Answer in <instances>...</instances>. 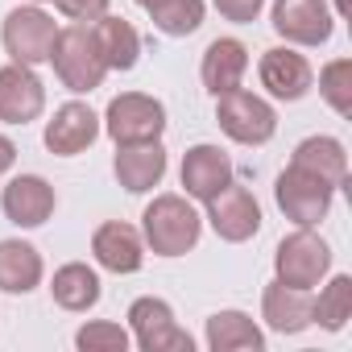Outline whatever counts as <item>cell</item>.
Returning a JSON list of instances; mask_svg holds the SVG:
<instances>
[{
    "label": "cell",
    "instance_id": "6",
    "mask_svg": "<svg viewBox=\"0 0 352 352\" xmlns=\"http://www.w3.org/2000/svg\"><path fill=\"white\" fill-rule=\"evenodd\" d=\"M129 336L141 352H191L195 340L187 327H179L174 307L157 294H141L129 307Z\"/></svg>",
    "mask_w": 352,
    "mask_h": 352
},
{
    "label": "cell",
    "instance_id": "26",
    "mask_svg": "<svg viewBox=\"0 0 352 352\" xmlns=\"http://www.w3.org/2000/svg\"><path fill=\"white\" fill-rule=\"evenodd\" d=\"M204 13H208L204 0H162V5L149 9V21L166 38H187L204 25Z\"/></svg>",
    "mask_w": 352,
    "mask_h": 352
},
{
    "label": "cell",
    "instance_id": "1",
    "mask_svg": "<svg viewBox=\"0 0 352 352\" xmlns=\"http://www.w3.org/2000/svg\"><path fill=\"white\" fill-rule=\"evenodd\" d=\"M141 236L153 257H183L204 236V216L187 195H153L141 212Z\"/></svg>",
    "mask_w": 352,
    "mask_h": 352
},
{
    "label": "cell",
    "instance_id": "11",
    "mask_svg": "<svg viewBox=\"0 0 352 352\" xmlns=\"http://www.w3.org/2000/svg\"><path fill=\"white\" fill-rule=\"evenodd\" d=\"M100 133H104L100 116H96L83 100H67V104L54 108V116L46 120L42 141H46V149H50L54 157H79L83 149L96 145Z\"/></svg>",
    "mask_w": 352,
    "mask_h": 352
},
{
    "label": "cell",
    "instance_id": "34",
    "mask_svg": "<svg viewBox=\"0 0 352 352\" xmlns=\"http://www.w3.org/2000/svg\"><path fill=\"white\" fill-rule=\"evenodd\" d=\"M34 5H50V0H34Z\"/></svg>",
    "mask_w": 352,
    "mask_h": 352
},
{
    "label": "cell",
    "instance_id": "16",
    "mask_svg": "<svg viewBox=\"0 0 352 352\" xmlns=\"http://www.w3.org/2000/svg\"><path fill=\"white\" fill-rule=\"evenodd\" d=\"M91 257L108 274H137L145 265V236L124 220H108L91 232Z\"/></svg>",
    "mask_w": 352,
    "mask_h": 352
},
{
    "label": "cell",
    "instance_id": "4",
    "mask_svg": "<svg viewBox=\"0 0 352 352\" xmlns=\"http://www.w3.org/2000/svg\"><path fill=\"white\" fill-rule=\"evenodd\" d=\"M216 124L236 141V145H265L278 133V112L265 96L249 87H232L216 96Z\"/></svg>",
    "mask_w": 352,
    "mask_h": 352
},
{
    "label": "cell",
    "instance_id": "3",
    "mask_svg": "<svg viewBox=\"0 0 352 352\" xmlns=\"http://www.w3.org/2000/svg\"><path fill=\"white\" fill-rule=\"evenodd\" d=\"M331 274V249L315 228H294L274 249V278L298 290H315Z\"/></svg>",
    "mask_w": 352,
    "mask_h": 352
},
{
    "label": "cell",
    "instance_id": "25",
    "mask_svg": "<svg viewBox=\"0 0 352 352\" xmlns=\"http://www.w3.org/2000/svg\"><path fill=\"white\" fill-rule=\"evenodd\" d=\"M348 319H352V278L336 274L311 302V323H319L323 331H344Z\"/></svg>",
    "mask_w": 352,
    "mask_h": 352
},
{
    "label": "cell",
    "instance_id": "28",
    "mask_svg": "<svg viewBox=\"0 0 352 352\" xmlns=\"http://www.w3.org/2000/svg\"><path fill=\"white\" fill-rule=\"evenodd\" d=\"M129 344H133L129 327H120L112 319H91L75 331V348H83V352H129Z\"/></svg>",
    "mask_w": 352,
    "mask_h": 352
},
{
    "label": "cell",
    "instance_id": "20",
    "mask_svg": "<svg viewBox=\"0 0 352 352\" xmlns=\"http://www.w3.org/2000/svg\"><path fill=\"white\" fill-rule=\"evenodd\" d=\"M290 166H298V170H307V174H315V179H323L327 187H344L348 183V153H344V145L336 141V137H307V141H298L294 145V157H290Z\"/></svg>",
    "mask_w": 352,
    "mask_h": 352
},
{
    "label": "cell",
    "instance_id": "19",
    "mask_svg": "<svg viewBox=\"0 0 352 352\" xmlns=\"http://www.w3.org/2000/svg\"><path fill=\"white\" fill-rule=\"evenodd\" d=\"M245 71H249V46L241 38H216L199 58V79L212 96H224V91L241 87Z\"/></svg>",
    "mask_w": 352,
    "mask_h": 352
},
{
    "label": "cell",
    "instance_id": "7",
    "mask_svg": "<svg viewBox=\"0 0 352 352\" xmlns=\"http://www.w3.org/2000/svg\"><path fill=\"white\" fill-rule=\"evenodd\" d=\"M104 133L116 145H137V141H162L166 133V104L145 96V91H120L108 112L100 116Z\"/></svg>",
    "mask_w": 352,
    "mask_h": 352
},
{
    "label": "cell",
    "instance_id": "15",
    "mask_svg": "<svg viewBox=\"0 0 352 352\" xmlns=\"http://www.w3.org/2000/svg\"><path fill=\"white\" fill-rule=\"evenodd\" d=\"M166 166H170V157H166L162 141L116 145V157H112V174H116V183H120L129 195H145V191L162 187Z\"/></svg>",
    "mask_w": 352,
    "mask_h": 352
},
{
    "label": "cell",
    "instance_id": "18",
    "mask_svg": "<svg viewBox=\"0 0 352 352\" xmlns=\"http://www.w3.org/2000/svg\"><path fill=\"white\" fill-rule=\"evenodd\" d=\"M311 302H315L311 290H298V286H286L274 278L261 290V319L278 336H298L311 327Z\"/></svg>",
    "mask_w": 352,
    "mask_h": 352
},
{
    "label": "cell",
    "instance_id": "5",
    "mask_svg": "<svg viewBox=\"0 0 352 352\" xmlns=\"http://www.w3.org/2000/svg\"><path fill=\"white\" fill-rule=\"evenodd\" d=\"M0 42H5V54L21 67H42L54 54L58 42V21L42 9V5H21L5 17L0 25Z\"/></svg>",
    "mask_w": 352,
    "mask_h": 352
},
{
    "label": "cell",
    "instance_id": "12",
    "mask_svg": "<svg viewBox=\"0 0 352 352\" xmlns=\"http://www.w3.org/2000/svg\"><path fill=\"white\" fill-rule=\"evenodd\" d=\"M0 208H5V220L17 224V228H42L54 216L58 195L42 174H17V179L0 191Z\"/></svg>",
    "mask_w": 352,
    "mask_h": 352
},
{
    "label": "cell",
    "instance_id": "21",
    "mask_svg": "<svg viewBox=\"0 0 352 352\" xmlns=\"http://www.w3.org/2000/svg\"><path fill=\"white\" fill-rule=\"evenodd\" d=\"M42 274L46 261L30 241H0V290L5 294H30L34 286H42Z\"/></svg>",
    "mask_w": 352,
    "mask_h": 352
},
{
    "label": "cell",
    "instance_id": "29",
    "mask_svg": "<svg viewBox=\"0 0 352 352\" xmlns=\"http://www.w3.org/2000/svg\"><path fill=\"white\" fill-rule=\"evenodd\" d=\"M54 5H58V13H63L67 21H75V25H91V21H100V17L108 13L112 0H54Z\"/></svg>",
    "mask_w": 352,
    "mask_h": 352
},
{
    "label": "cell",
    "instance_id": "32",
    "mask_svg": "<svg viewBox=\"0 0 352 352\" xmlns=\"http://www.w3.org/2000/svg\"><path fill=\"white\" fill-rule=\"evenodd\" d=\"M331 17H348V0H336V13Z\"/></svg>",
    "mask_w": 352,
    "mask_h": 352
},
{
    "label": "cell",
    "instance_id": "31",
    "mask_svg": "<svg viewBox=\"0 0 352 352\" xmlns=\"http://www.w3.org/2000/svg\"><path fill=\"white\" fill-rule=\"evenodd\" d=\"M13 162H17V145H13L5 133H0V174H9V170H13Z\"/></svg>",
    "mask_w": 352,
    "mask_h": 352
},
{
    "label": "cell",
    "instance_id": "2",
    "mask_svg": "<svg viewBox=\"0 0 352 352\" xmlns=\"http://www.w3.org/2000/svg\"><path fill=\"white\" fill-rule=\"evenodd\" d=\"M50 63H54L58 83H63L67 91H75V96L96 91V87L104 83V75H108L91 25H67V30H58V42H54Z\"/></svg>",
    "mask_w": 352,
    "mask_h": 352
},
{
    "label": "cell",
    "instance_id": "17",
    "mask_svg": "<svg viewBox=\"0 0 352 352\" xmlns=\"http://www.w3.org/2000/svg\"><path fill=\"white\" fill-rule=\"evenodd\" d=\"M228 183H232V157L220 145L199 141V145L187 149V157H183V191H187V199L208 204Z\"/></svg>",
    "mask_w": 352,
    "mask_h": 352
},
{
    "label": "cell",
    "instance_id": "14",
    "mask_svg": "<svg viewBox=\"0 0 352 352\" xmlns=\"http://www.w3.org/2000/svg\"><path fill=\"white\" fill-rule=\"evenodd\" d=\"M257 79H261V87H265L274 100L294 104V100H302V96L311 91L315 71H311V63H307L294 46H274V50L261 54V63H257Z\"/></svg>",
    "mask_w": 352,
    "mask_h": 352
},
{
    "label": "cell",
    "instance_id": "33",
    "mask_svg": "<svg viewBox=\"0 0 352 352\" xmlns=\"http://www.w3.org/2000/svg\"><path fill=\"white\" fill-rule=\"evenodd\" d=\"M133 5H141V9H145V13H149V9H153V5H162V0H133Z\"/></svg>",
    "mask_w": 352,
    "mask_h": 352
},
{
    "label": "cell",
    "instance_id": "8",
    "mask_svg": "<svg viewBox=\"0 0 352 352\" xmlns=\"http://www.w3.org/2000/svg\"><path fill=\"white\" fill-rule=\"evenodd\" d=\"M274 199H278L286 220H294L298 228H315V224L327 220L336 187H327L323 179H315V174H307L298 166H286L274 183Z\"/></svg>",
    "mask_w": 352,
    "mask_h": 352
},
{
    "label": "cell",
    "instance_id": "23",
    "mask_svg": "<svg viewBox=\"0 0 352 352\" xmlns=\"http://www.w3.org/2000/svg\"><path fill=\"white\" fill-rule=\"evenodd\" d=\"M204 340H208L212 352H261L265 348V331L245 311H216L208 319Z\"/></svg>",
    "mask_w": 352,
    "mask_h": 352
},
{
    "label": "cell",
    "instance_id": "27",
    "mask_svg": "<svg viewBox=\"0 0 352 352\" xmlns=\"http://www.w3.org/2000/svg\"><path fill=\"white\" fill-rule=\"evenodd\" d=\"M319 96L327 100V108L336 116H352V58H331L319 71Z\"/></svg>",
    "mask_w": 352,
    "mask_h": 352
},
{
    "label": "cell",
    "instance_id": "13",
    "mask_svg": "<svg viewBox=\"0 0 352 352\" xmlns=\"http://www.w3.org/2000/svg\"><path fill=\"white\" fill-rule=\"evenodd\" d=\"M42 112H46V83L34 75V67H21V63L0 67V120L30 124Z\"/></svg>",
    "mask_w": 352,
    "mask_h": 352
},
{
    "label": "cell",
    "instance_id": "9",
    "mask_svg": "<svg viewBox=\"0 0 352 352\" xmlns=\"http://www.w3.org/2000/svg\"><path fill=\"white\" fill-rule=\"evenodd\" d=\"M208 224H212V232L220 236V241H228V245H245V241H253L257 232H261V204H257V195L249 191V187H241L236 179L224 187V191H216L208 204Z\"/></svg>",
    "mask_w": 352,
    "mask_h": 352
},
{
    "label": "cell",
    "instance_id": "30",
    "mask_svg": "<svg viewBox=\"0 0 352 352\" xmlns=\"http://www.w3.org/2000/svg\"><path fill=\"white\" fill-rule=\"evenodd\" d=\"M212 5H216V13H220L224 21L253 25V21L261 17V9H265V0H212Z\"/></svg>",
    "mask_w": 352,
    "mask_h": 352
},
{
    "label": "cell",
    "instance_id": "10",
    "mask_svg": "<svg viewBox=\"0 0 352 352\" xmlns=\"http://www.w3.org/2000/svg\"><path fill=\"white\" fill-rule=\"evenodd\" d=\"M270 25L290 46H323L336 30V17L327 0H274Z\"/></svg>",
    "mask_w": 352,
    "mask_h": 352
},
{
    "label": "cell",
    "instance_id": "22",
    "mask_svg": "<svg viewBox=\"0 0 352 352\" xmlns=\"http://www.w3.org/2000/svg\"><path fill=\"white\" fill-rule=\"evenodd\" d=\"M50 294H54V302L63 307V311H71V315H83V311H91L96 302H100V274L87 265V261H67V265H58L54 270V278H50Z\"/></svg>",
    "mask_w": 352,
    "mask_h": 352
},
{
    "label": "cell",
    "instance_id": "24",
    "mask_svg": "<svg viewBox=\"0 0 352 352\" xmlns=\"http://www.w3.org/2000/svg\"><path fill=\"white\" fill-rule=\"evenodd\" d=\"M91 34H96V46H100L108 71H133L137 67V58H141V34L133 30V21L104 13L100 21H91Z\"/></svg>",
    "mask_w": 352,
    "mask_h": 352
}]
</instances>
